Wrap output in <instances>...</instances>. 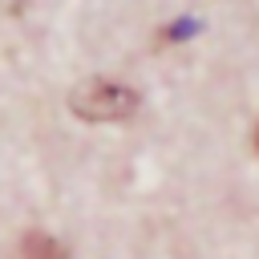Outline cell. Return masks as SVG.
<instances>
[{"label": "cell", "mask_w": 259, "mask_h": 259, "mask_svg": "<svg viewBox=\"0 0 259 259\" xmlns=\"http://www.w3.org/2000/svg\"><path fill=\"white\" fill-rule=\"evenodd\" d=\"M69 109L81 121H125L138 109V89L97 77V81H85L69 93Z\"/></svg>", "instance_id": "obj_1"}, {"label": "cell", "mask_w": 259, "mask_h": 259, "mask_svg": "<svg viewBox=\"0 0 259 259\" xmlns=\"http://www.w3.org/2000/svg\"><path fill=\"white\" fill-rule=\"evenodd\" d=\"M16 259H69V251H65V243H57L53 235L28 231V235L16 243Z\"/></svg>", "instance_id": "obj_2"}, {"label": "cell", "mask_w": 259, "mask_h": 259, "mask_svg": "<svg viewBox=\"0 0 259 259\" xmlns=\"http://www.w3.org/2000/svg\"><path fill=\"white\" fill-rule=\"evenodd\" d=\"M194 28H198V24H194V20H178V24H174V28H166V32H162V40H182V36H190V32H194Z\"/></svg>", "instance_id": "obj_3"}, {"label": "cell", "mask_w": 259, "mask_h": 259, "mask_svg": "<svg viewBox=\"0 0 259 259\" xmlns=\"http://www.w3.org/2000/svg\"><path fill=\"white\" fill-rule=\"evenodd\" d=\"M255 146H259V134H255Z\"/></svg>", "instance_id": "obj_4"}]
</instances>
